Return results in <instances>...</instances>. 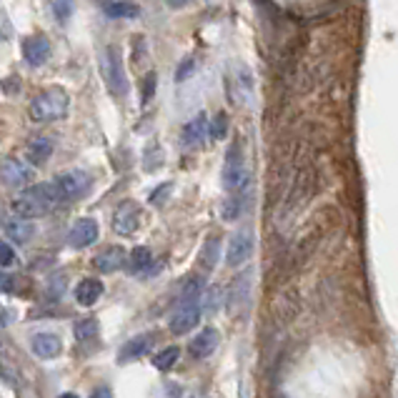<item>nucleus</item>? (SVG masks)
I'll return each mask as SVG.
<instances>
[{"instance_id": "obj_2", "label": "nucleus", "mask_w": 398, "mask_h": 398, "mask_svg": "<svg viewBox=\"0 0 398 398\" xmlns=\"http://www.w3.org/2000/svg\"><path fill=\"white\" fill-rule=\"evenodd\" d=\"M71 98L63 88H48L41 96H36L28 106V116L33 123H53L68 116Z\"/></svg>"}, {"instance_id": "obj_33", "label": "nucleus", "mask_w": 398, "mask_h": 398, "mask_svg": "<svg viewBox=\"0 0 398 398\" xmlns=\"http://www.w3.org/2000/svg\"><path fill=\"white\" fill-rule=\"evenodd\" d=\"M220 303H223V288L210 286L208 293H205V298H203V308L208 313H213V311H218V308H220Z\"/></svg>"}, {"instance_id": "obj_36", "label": "nucleus", "mask_w": 398, "mask_h": 398, "mask_svg": "<svg viewBox=\"0 0 398 398\" xmlns=\"http://www.w3.org/2000/svg\"><path fill=\"white\" fill-rule=\"evenodd\" d=\"M170 190H173V183H163V185H158V188L153 190V195H150V203H153V205H160L165 198H168Z\"/></svg>"}, {"instance_id": "obj_31", "label": "nucleus", "mask_w": 398, "mask_h": 398, "mask_svg": "<svg viewBox=\"0 0 398 398\" xmlns=\"http://www.w3.org/2000/svg\"><path fill=\"white\" fill-rule=\"evenodd\" d=\"M155 86H158V76H155L153 71H148L143 78V88H141V103H143V106H148V103L153 101Z\"/></svg>"}, {"instance_id": "obj_3", "label": "nucleus", "mask_w": 398, "mask_h": 398, "mask_svg": "<svg viewBox=\"0 0 398 398\" xmlns=\"http://www.w3.org/2000/svg\"><path fill=\"white\" fill-rule=\"evenodd\" d=\"M101 76L113 96L123 98L128 93V78L123 68V56L116 46H106L101 53Z\"/></svg>"}, {"instance_id": "obj_17", "label": "nucleus", "mask_w": 398, "mask_h": 398, "mask_svg": "<svg viewBox=\"0 0 398 398\" xmlns=\"http://www.w3.org/2000/svg\"><path fill=\"white\" fill-rule=\"evenodd\" d=\"M248 291H250V271H245L233 278V283L228 288V296H225V306H228L230 313H235L243 306L245 298H248Z\"/></svg>"}, {"instance_id": "obj_41", "label": "nucleus", "mask_w": 398, "mask_h": 398, "mask_svg": "<svg viewBox=\"0 0 398 398\" xmlns=\"http://www.w3.org/2000/svg\"><path fill=\"white\" fill-rule=\"evenodd\" d=\"M165 3H168L170 8H180V6H185L188 0H165Z\"/></svg>"}, {"instance_id": "obj_10", "label": "nucleus", "mask_w": 398, "mask_h": 398, "mask_svg": "<svg viewBox=\"0 0 398 398\" xmlns=\"http://www.w3.org/2000/svg\"><path fill=\"white\" fill-rule=\"evenodd\" d=\"M250 253H253V233L250 230H238L230 238L228 250H225V263L230 268H238V265H243L250 258Z\"/></svg>"}, {"instance_id": "obj_35", "label": "nucleus", "mask_w": 398, "mask_h": 398, "mask_svg": "<svg viewBox=\"0 0 398 398\" xmlns=\"http://www.w3.org/2000/svg\"><path fill=\"white\" fill-rule=\"evenodd\" d=\"M13 263H16V253H13V248L6 240H0V265L8 268V265H13Z\"/></svg>"}, {"instance_id": "obj_16", "label": "nucleus", "mask_w": 398, "mask_h": 398, "mask_svg": "<svg viewBox=\"0 0 398 398\" xmlns=\"http://www.w3.org/2000/svg\"><path fill=\"white\" fill-rule=\"evenodd\" d=\"M123 263H126V250L121 245H108L93 258V265L101 273H116L118 268H123Z\"/></svg>"}, {"instance_id": "obj_40", "label": "nucleus", "mask_w": 398, "mask_h": 398, "mask_svg": "<svg viewBox=\"0 0 398 398\" xmlns=\"http://www.w3.org/2000/svg\"><path fill=\"white\" fill-rule=\"evenodd\" d=\"M91 398H113V393H111V388H108V386H101V388H96V391L91 393Z\"/></svg>"}, {"instance_id": "obj_24", "label": "nucleus", "mask_w": 398, "mask_h": 398, "mask_svg": "<svg viewBox=\"0 0 398 398\" xmlns=\"http://www.w3.org/2000/svg\"><path fill=\"white\" fill-rule=\"evenodd\" d=\"M218 255H220V238L218 235H210L203 243V250H200V263H203L205 271H213L215 263H218Z\"/></svg>"}, {"instance_id": "obj_22", "label": "nucleus", "mask_w": 398, "mask_h": 398, "mask_svg": "<svg viewBox=\"0 0 398 398\" xmlns=\"http://www.w3.org/2000/svg\"><path fill=\"white\" fill-rule=\"evenodd\" d=\"M6 233L11 240H16V243H28V240L33 238V233H36V225L31 223V218H21V215H16V218H11L6 223Z\"/></svg>"}, {"instance_id": "obj_5", "label": "nucleus", "mask_w": 398, "mask_h": 398, "mask_svg": "<svg viewBox=\"0 0 398 398\" xmlns=\"http://www.w3.org/2000/svg\"><path fill=\"white\" fill-rule=\"evenodd\" d=\"M313 183H316V168H313V165H303L296 173V178H293L291 190H288L286 208H283V215H286V218L296 215V210L301 208V205H306V200L311 198V193H313Z\"/></svg>"}, {"instance_id": "obj_1", "label": "nucleus", "mask_w": 398, "mask_h": 398, "mask_svg": "<svg viewBox=\"0 0 398 398\" xmlns=\"http://www.w3.org/2000/svg\"><path fill=\"white\" fill-rule=\"evenodd\" d=\"M61 190L56 183H38L31 188H23L21 195L13 200V213L21 218H43L48 215L58 203H61Z\"/></svg>"}, {"instance_id": "obj_14", "label": "nucleus", "mask_w": 398, "mask_h": 398, "mask_svg": "<svg viewBox=\"0 0 398 398\" xmlns=\"http://www.w3.org/2000/svg\"><path fill=\"white\" fill-rule=\"evenodd\" d=\"M298 308H301V301H298V291L296 288H288L278 296L276 306H273V313H276L278 323H291L293 318L298 316Z\"/></svg>"}, {"instance_id": "obj_9", "label": "nucleus", "mask_w": 398, "mask_h": 398, "mask_svg": "<svg viewBox=\"0 0 398 398\" xmlns=\"http://www.w3.org/2000/svg\"><path fill=\"white\" fill-rule=\"evenodd\" d=\"M51 53H53V46H51V41H48V36H43V33L28 36L26 41H23V58H26V63L31 68L46 66Z\"/></svg>"}, {"instance_id": "obj_23", "label": "nucleus", "mask_w": 398, "mask_h": 398, "mask_svg": "<svg viewBox=\"0 0 398 398\" xmlns=\"http://www.w3.org/2000/svg\"><path fill=\"white\" fill-rule=\"evenodd\" d=\"M101 8L108 18H128V21H133V18L141 16V8L136 3H126V0H101Z\"/></svg>"}, {"instance_id": "obj_39", "label": "nucleus", "mask_w": 398, "mask_h": 398, "mask_svg": "<svg viewBox=\"0 0 398 398\" xmlns=\"http://www.w3.org/2000/svg\"><path fill=\"white\" fill-rule=\"evenodd\" d=\"M63 288H66V281H63V278H53V283H51V298H61L63 296Z\"/></svg>"}, {"instance_id": "obj_6", "label": "nucleus", "mask_w": 398, "mask_h": 398, "mask_svg": "<svg viewBox=\"0 0 398 398\" xmlns=\"http://www.w3.org/2000/svg\"><path fill=\"white\" fill-rule=\"evenodd\" d=\"M53 183L58 185L63 200H76V198H83V195L91 190L93 178H91V173H86V170H66V173L58 175Z\"/></svg>"}, {"instance_id": "obj_32", "label": "nucleus", "mask_w": 398, "mask_h": 398, "mask_svg": "<svg viewBox=\"0 0 398 398\" xmlns=\"http://www.w3.org/2000/svg\"><path fill=\"white\" fill-rule=\"evenodd\" d=\"M158 165H163V153H160L158 146H148V150L143 153V168L148 173H153Z\"/></svg>"}, {"instance_id": "obj_25", "label": "nucleus", "mask_w": 398, "mask_h": 398, "mask_svg": "<svg viewBox=\"0 0 398 398\" xmlns=\"http://www.w3.org/2000/svg\"><path fill=\"white\" fill-rule=\"evenodd\" d=\"M98 331H101V326H98L96 318H81V321L76 323V328H73V333H76V341L78 343H91L98 338Z\"/></svg>"}, {"instance_id": "obj_42", "label": "nucleus", "mask_w": 398, "mask_h": 398, "mask_svg": "<svg viewBox=\"0 0 398 398\" xmlns=\"http://www.w3.org/2000/svg\"><path fill=\"white\" fill-rule=\"evenodd\" d=\"M61 398H78V396H76V393H63Z\"/></svg>"}, {"instance_id": "obj_8", "label": "nucleus", "mask_w": 398, "mask_h": 398, "mask_svg": "<svg viewBox=\"0 0 398 398\" xmlns=\"http://www.w3.org/2000/svg\"><path fill=\"white\" fill-rule=\"evenodd\" d=\"M141 225V205L136 200H123L113 210V230L118 235H133Z\"/></svg>"}, {"instance_id": "obj_7", "label": "nucleus", "mask_w": 398, "mask_h": 398, "mask_svg": "<svg viewBox=\"0 0 398 398\" xmlns=\"http://www.w3.org/2000/svg\"><path fill=\"white\" fill-rule=\"evenodd\" d=\"M31 180V168L16 155L0 158V183L11 190H23Z\"/></svg>"}, {"instance_id": "obj_26", "label": "nucleus", "mask_w": 398, "mask_h": 398, "mask_svg": "<svg viewBox=\"0 0 398 398\" xmlns=\"http://www.w3.org/2000/svg\"><path fill=\"white\" fill-rule=\"evenodd\" d=\"M200 293H203V281H200L198 276H190L188 281L183 283V288H180L178 306H183V303H198Z\"/></svg>"}, {"instance_id": "obj_30", "label": "nucleus", "mask_w": 398, "mask_h": 398, "mask_svg": "<svg viewBox=\"0 0 398 398\" xmlns=\"http://www.w3.org/2000/svg\"><path fill=\"white\" fill-rule=\"evenodd\" d=\"M195 68H198V58L185 56L183 61L178 63V68H175V83H183V81H188V78H193Z\"/></svg>"}, {"instance_id": "obj_27", "label": "nucleus", "mask_w": 398, "mask_h": 398, "mask_svg": "<svg viewBox=\"0 0 398 398\" xmlns=\"http://www.w3.org/2000/svg\"><path fill=\"white\" fill-rule=\"evenodd\" d=\"M150 263H153V253H150V248H146V245H138V248H133L131 253V271L133 273H143L150 268Z\"/></svg>"}, {"instance_id": "obj_4", "label": "nucleus", "mask_w": 398, "mask_h": 398, "mask_svg": "<svg viewBox=\"0 0 398 398\" xmlns=\"http://www.w3.org/2000/svg\"><path fill=\"white\" fill-rule=\"evenodd\" d=\"M223 188L228 193H235L245 185V158H243V141L235 138L233 143L225 150V160H223Z\"/></svg>"}, {"instance_id": "obj_28", "label": "nucleus", "mask_w": 398, "mask_h": 398, "mask_svg": "<svg viewBox=\"0 0 398 398\" xmlns=\"http://www.w3.org/2000/svg\"><path fill=\"white\" fill-rule=\"evenodd\" d=\"M240 213H243V195H240V190H235V193H230L228 198L223 200L220 215H223V220H235Z\"/></svg>"}, {"instance_id": "obj_19", "label": "nucleus", "mask_w": 398, "mask_h": 398, "mask_svg": "<svg viewBox=\"0 0 398 398\" xmlns=\"http://www.w3.org/2000/svg\"><path fill=\"white\" fill-rule=\"evenodd\" d=\"M31 348L38 358H56L63 351V343L56 333H38V336H33Z\"/></svg>"}, {"instance_id": "obj_20", "label": "nucleus", "mask_w": 398, "mask_h": 398, "mask_svg": "<svg viewBox=\"0 0 398 398\" xmlns=\"http://www.w3.org/2000/svg\"><path fill=\"white\" fill-rule=\"evenodd\" d=\"M150 343H153V336H150V333H146V336L131 338V341H128L126 346L121 348V353H118V361H121V363L136 361V358H141L143 353H148Z\"/></svg>"}, {"instance_id": "obj_29", "label": "nucleus", "mask_w": 398, "mask_h": 398, "mask_svg": "<svg viewBox=\"0 0 398 398\" xmlns=\"http://www.w3.org/2000/svg\"><path fill=\"white\" fill-rule=\"evenodd\" d=\"M180 358V351L175 346L170 348H163V351L158 353V356L153 358V366L158 368V371H170V368L175 366V361Z\"/></svg>"}, {"instance_id": "obj_38", "label": "nucleus", "mask_w": 398, "mask_h": 398, "mask_svg": "<svg viewBox=\"0 0 398 398\" xmlns=\"http://www.w3.org/2000/svg\"><path fill=\"white\" fill-rule=\"evenodd\" d=\"M13 291H16V278L11 273L0 271V293H13Z\"/></svg>"}, {"instance_id": "obj_11", "label": "nucleus", "mask_w": 398, "mask_h": 398, "mask_svg": "<svg viewBox=\"0 0 398 398\" xmlns=\"http://www.w3.org/2000/svg\"><path fill=\"white\" fill-rule=\"evenodd\" d=\"M98 233H101V228H98L96 220L81 218L73 223L71 233H68V243H71L73 248H88V245H93L98 240Z\"/></svg>"}, {"instance_id": "obj_15", "label": "nucleus", "mask_w": 398, "mask_h": 398, "mask_svg": "<svg viewBox=\"0 0 398 398\" xmlns=\"http://www.w3.org/2000/svg\"><path fill=\"white\" fill-rule=\"evenodd\" d=\"M215 348H218V331H215V328H203V331L188 343V353L193 358H198V361L208 358Z\"/></svg>"}, {"instance_id": "obj_21", "label": "nucleus", "mask_w": 398, "mask_h": 398, "mask_svg": "<svg viewBox=\"0 0 398 398\" xmlns=\"http://www.w3.org/2000/svg\"><path fill=\"white\" fill-rule=\"evenodd\" d=\"M103 283L98 281V278H83L81 283L76 286V301L81 303V306H93V303H98V298L103 296Z\"/></svg>"}, {"instance_id": "obj_37", "label": "nucleus", "mask_w": 398, "mask_h": 398, "mask_svg": "<svg viewBox=\"0 0 398 398\" xmlns=\"http://www.w3.org/2000/svg\"><path fill=\"white\" fill-rule=\"evenodd\" d=\"M0 86H3V91H6L8 96H16V93L21 91V78L8 76V78H3V83H0Z\"/></svg>"}, {"instance_id": "obj_34", "label": "nucleus", "mask_w": 398, "mask_h": 398, "mask_svg": "<svg viewBox=\"0 0 398 398\" xmlns=\"http://www.w3.org/2000/svg\"><path fill=\"white\" fill-rule=\"evenodd\" d=\"M225 133H228V116L225 113H218L210 123V138L213 141H223Z\"/></svg>"}, {"instance_id": "obj_13", "label": "nucleus", "mask_w": 398, "mask_h": 398, "mask_svg": "<svg viewBox=\"0 0 398 398\" xmlns=\"http://www.w3.org/2000/svg\"><path fill=\"white\" fill-rule=\"evenodd\" d=\"M205 133H210L208 118H205V113H198L193 121H188L183 126V136H180V141H183V146H188V148H198V146L205 141Z\"/></svg>"}, {"instance_id": "obj_12", "label": "nucleus", "mask_w": 398, "mask_h": 398, "mask_svg": "<svg viewBox=\"0 0 398 398\" xmlns=\"http://www.w3.org/2000/svg\"><path fill=\"white\" fill-rule=\"evenodd\" d=\"M198 318H200L198 303H183V306H178V311L173 313V318H170V331H173L175 336H183L190 328L198 326Z\"/></svg>"}, {"instance_id": "obj_18", "label": "nucleus", "mask_w": 398, "mask_h": 398, "mask_svg": "<svg viewBox=\"0 0 398 398\" xmlns=\"http://www.w3.org/2000/svg\"><path fill=\"white\" fill-rule=\"evenodd\" d=\"M53 155V141L46 138V136H38V138H31L26 146V158L31 160L33 165H46Z\"/></svg>"}]
</instances>
